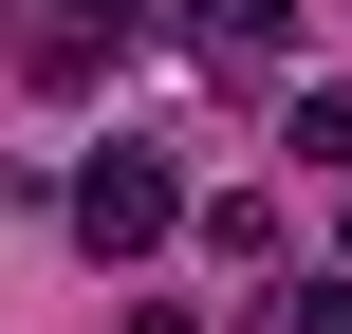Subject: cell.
<instances>
[{"instance_id": "1", "label": "cell", "mask_w": 352, "mask_h": 334, "mask_svg": "<svg viewBox=\"0 0 352 334\" xmlns=\"http://www.w3.org/2000/svg\"><path fill=\"white\" fill-rule=\"evenodd\" d=\"M167 223H186V167H167V149H93V167H74V242H93V260H148Z\"/></svg>"}, {"instance_id": "4", "label": "cell", "mask_w": 352, "mask_h": 334, "mask_svg": "<svg viewBox=\"0 0 352 334\" xmlns=\"http://www.w3.org/2000/svg\"><path fill=\"white\" fill-rule=\"evenodd\" d=\"M130 334H186V316H167V298H148V316H130Z\"/></svg>"}, {"instance_id": "3", "label": "cell", "mask_w": 352, "mask_h": 334, "mask_svg": "<svg viewBox=\"0 0 352 334\" xmlns=\"http://www.w3.org/2000/svg\"><path fill=\"white\" fill-rule=\"evenodd\" d=\"M278 334H352V279H297V298H278Z\"/></svg>"}, {"instance_id": "2", "label": "cell", "mask_w": 352, "mask_h": 334, "mask_svg": "<svg viewBox=\"0 0 352 334\" xmlns=\"http://www.w3.org/2000/svg\"><path fill=\"white\" fill-rule=\"evenodd\" d=\"M148 37V0H56V74H93V56H130Z\"/></svg>"}]
</instances>
